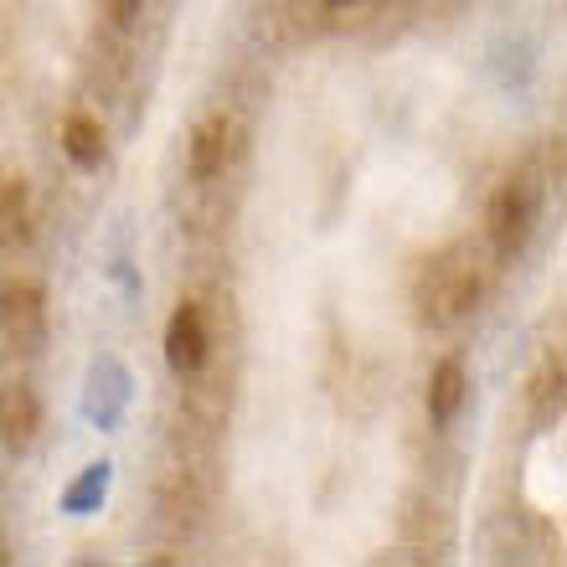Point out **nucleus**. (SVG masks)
<instances>
[{
	"mask_svg": "<svg viewBox=\"0 0 567 567\" xmlns=\"http://www.w3.org/2000/svg\"><path fill=\"white\" fill-rule=\"evenodd\" d=\"M475 295H480V279L464 264H429V274L419 284L423 320L429 326H454L464 310H475Z\"/></svg>",
	"mask_w": 567,
	"mask_h": 567,
	"instance_id": "1",
	"label": "nucleus"
},
{
	"mask_svg": "<svg viewBox=\"0 0 567 567\" xmlns=\"http://www.w3.org/2000/svg\"><path fill=\"white\" fill-rule=\"evenodd\" d=\"M0 330H6V341L31 351V346H42L47 336V299L37 284L16 279L0 289Z\"/></svg>",
	"mask_w": 567,
	"mask_h": 567,
	"instance_id": "2",
	"label": "nucleus"
},
{
	"mask_svg": "<svg viewBox=\"0 0 567 567\" xmlns=\"http://www.w3.org/2000/svg\"><path fill=\"white\" fill-rule=\"evenodd\" d=\"M491 243L495 254H522L526 238H532V223H537V202H532V192L526 186H501V192L491 196Z\"/></svg>",
	"mask_w": 567,
	"mask_h": 567,
	"instance_id": "3",
	"label": "nucleus"
},
{
	"mask_svg": "<svg viewBox=\"0 0 567 567\" xmlns=\"http://www.w3.org/2000/svg\"><path fill=\"white\" fill-rule=\"evenodd\" d=\"M37 429H42L37 392H31L27 382H6V388H0V444L21 454V449H31Z\"/></svg>",
	"mask_w": 567,
	"mask_h": 567,
	"instance_id": "4",
	"label": "nucleus"
},
{
	"mask_svg": "<svg viewBox=\"0 0 567 567\" xmlns=\"http://www.w3.org/2000/svg\"><path fill=\"white\" fill-rule=\"evenodd\" d=\"M165 361L176 372H196L207 361V326H202V310L196 305H181L165 326Z\"/></svg>",
	"mask_w": 567,
	"mask_h": 567,
	"instance_id": "5",
	"label": "nucleus"
},
{
	"mask_svg": "<svg viewBox=\"0 0 567 567\" xmlns=\"http://www.w3.org/2000/svg\"><path fill=\"white\" fill-rule=\"evenodd\" d=\"M464 398H470V377H464L460 361H439V372L429 382V413L433 423H454L460 419Z\"/></svg>",
	"mask_w": 567,
	"mask_h": 567,
	"instance_id": "6",
	"label": "nucleus"
},
{
	"mask_svg": "<svg viewBox=\"0 0 567 567\" xmlns=\"http://www.w3.org/2000/svg\"><path fill=\"white\" fill-rule=\"evenodd\" d=\"M223 165H227V120L196 124V135H192V176L207 181V176H217Z\"/></svg>",
	"mask_w": 567,
	"mask_h": 567,
	"instance_id": "7",
	"label": "nucleus"
},
{
	"mask_svg": "<svg viewBox=\"0 0 567 567\" xmlns=\"http://www.w3.org/2000/svg\"><path fill=\"white\" fill-rule=\"evenodd\" d=\"M62 150L73 155V165H99L104 161V130L89 120V114H73V120L62 124Z\"/></svg>",
	"mask_w": 567,
	"mask_h": 567,
	"instance_id": "8",
	"label": "nucleus"
},
{
	"mask_svg": "<svg viewBox=\"0 0 567 567\" xmlns=\"http://www.w3.org/2000/svg\"><path fill=\"white\" fill-rule=\"evenodd\" d=\"M31 233V202L21 181H6L0 192V243H27Z\"/></svg>",
	"mask_w": 567,
	"mask_h": 567,
	"instance_id": "9",
	"label": "nucleus"
},
{
	"mask_svg": "<svg viewBox=\"0 0 567 567\" xmlns=\"http://www.w3.org/2000/svg\"><path fill=\"white\" fill-rule=\"evenodd\" d=\"M99 6H104V16L114 21V27H130V21L140 16V0H99Z\"/></svg>",
	"mask_w": 567,
	"mask_h": 567,
	"instance_id": "10",
	"label": "nucleus"
},
{
	"mask_svg": "<svg viewBox=\"0 0 567 567\" xmlns=\"http://www.w3.org/2000/svg\"><path fill=\"white\" fill-rule=\"evenodd\" d=\"M0 563H6V553H0Z\"/></svg>",
	"mask_w": 567,
	"mask_h": 567,
	"instance_id": "11",
	"label": "nucleus"
},
{
	"mask_svg": "<svg viewBox=\"0 0 567 567\" xmlns=\"http://www.w3.org/2000/svg\"><path fill=\"white\" fill-rule=\"evenodd\" d=\"M336 6H346V0H336Z\"/></svg>",
	"mask_w": 567,
	"mask_h": 567,
	"instance_id": "12",
	"label": "nucleus"
}]
</instances>
